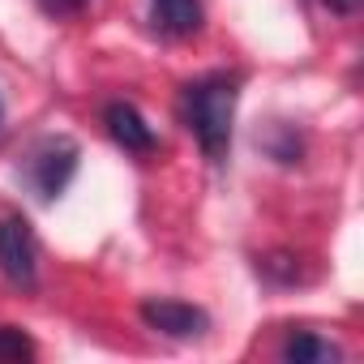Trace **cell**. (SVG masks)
Masks as SVG:
<instances>
[{
  "label": "cell",
  "instance_id": "obj_11",
  "mask_svg": "<svg viewBox=\"0 0 364 364\" xmlns=\"http://www.w3.org/2000/svg\"><path fill=\"white\" fill-rule=\"evenodd\" d=\"M0 116H5V107H0Z\"/></svg>",
  "mask_w": 364,
  "mask_h": 364
},
{
  "label": "cell",
  "instance_id": "obj_6",
  "mask_svg": "<svg viewBox=\"0 0 364 364\" xmlns=\"http://www.w3.org/2000/svg\"><path fill=\"white\" fill-rule=\"evenodd\" d=\"M150 22L167 39H189L202 31V0H150Z\"/></svg>",
  "mask_w": 364,
  "mask_h": 364
},
{
  "label": "cell",
  "instance_id": "obj_3",
  "mask_svg": "<svg viewBox=\"0 0 364 364\" xmlns=\"http://www.w3.org/2000/svg\"><path fill=\"white\" fill-rule=\"evenodd\" d=\"M0 270H5V279L14 287H26V291L39 279V245H35V232L18 215L0 219Z\"/></svg>",
  "mask_w": 364,
  "mask_h": 364
},
{
  "label": "cell",
  "instance_id": "obj_2",
  "mask_svg": "<svg viewBox=\"0 0 364 364\" xmlns=\"http://www.w3.org/2000/svg\"><path fill=\"white\" fill-rule=\"evenodd\" d=\"M73 171H77V146H73L69 137H48V141H39V146L31 150V159H26V185H31L43 202H52V198H60V193L69 189Z\"/></svg>",
  "mask_w": 364,
  "mask_h": 364
},
{
  "label": "cell",
  "instance_id": "obj_5",
  "mask_svg": "<svg viewBox=\"0 0 364 364\" xmlns=\"http://www.w3.org/2000/svg\"><path fill=\"white\" fill-rule=\"evenodd\" d=\"M103 124H107L112 141H116L124 154L146 159V154H154V150H159L154 129L146 124V116H141L133 103H107V107H103Z\"/></svg>",
  "mask_w": 364,
  "mask_h": 364
},
{
  "label": "cell",
  "instance_id": "obj_4",
  "mask_svg": "<svg viewBox=\"0 0 364 364\" xmlns=\"http://www.w3.org/2000/svg\"><path fill=\"white\" fill-rule=\"evenodd\" d=\"M141 321L167 338H198L210 330V317L185 300H146L141 304Z\"/></svg>",
  "mask_w": 364,
  "mask_h": 364
},
{
  "label": "cell",
  "instance_id": "obj_8",
  "mask_svg": "<svg viewBox=\"0 0 364 364\" xmlns=\"http://www.w3.org/2000/svg\"><path fill=\"white\" fill-rule=\"evenodd\" d=\"M35 343L18 330V326H0V360H31Z\"/></svg>",
  "mask_w": 364,
  "mask_h": 364
},
{
  "label": "cell",
  "instance_id": "obj_10",
  "mask_svg": "<svg viewBox=\"0 0 364 364\" xmlns=\"http://www.w3.org/2000/svg\"><path fill=\"white\" fill-rule=\"evenodd\" d=\"M326 5H330L334 14H355V9H360V0H326Z\"/></svg>",
  "mask_w": 364,
  "mask_h": 364
},
{
  "label": "cell",
  "instance_id": "obj_7",
  "mask_svg": "<svg viewBox=\"0 0 364 364\" xmlns=\"http://www.w3.org/2000/svg\"><path fill=\"white\" fill-rule=\"evenodd\" d=\"M343 351L334 347V343H326V338H317V334H291L287 343H283V360H296V364H334Z\"/></svg>",
  "mask_w": 364,
  "mask_h": 364
},
{
  "label": "cell",
  "instance_id": "obj_1",
  "mask_svg": "<svg viewBox=\"0 0 364 364\" xmlns=\"http://www.w3.org/2000/svg\"><path fill=\"white\" fill-rule=\"evenodd\" d=\"M236 99H240V77L236 73H206V77L189 82L185 95H180V116H185L189 133L198 137V146L210 163L228 159Z\"/></svg>",
  "mask_w": 364,
  "mask_h": 364
},
{
  "label": "cell",
  "instance_id": "obj_9",
  "mask_svg": "<svg viewBox=\"0 0 364 364\" xmlns=\"http://www.w3.org/2000/svg\"><path fill=\"white\" fill-rule=\"evenodd\" d=\"M86 5H90V0H39V9L52 14V18H73V14H82Z\"/></svg>",
  "mask_w": 364,
  "mask_h": 364
}]
</instances>
